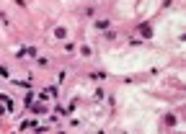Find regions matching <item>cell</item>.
<instances>
[{
	"instance_id": "cell-1",
	"label": "cell",
	"mask_w": 186,
	"mask_h": 134,
	"mask_svg": "<svg viewBox=\"0 0 186 134\" xmlns=\"http://www.w3.org/2000/svg\"><path fill=\"white\" fill-rule=\"evenodd\" d=\"M93 26H96V31H106V28L111 26V21H109V18H98Z\"/></svg>"
},
{
	"instance_id": "cell-2",
	"label": "cell",
	"mask_w": 186,
	"mask_h": 134,
	"mask_svg": "<svg viewBox=\"0 0 186 134\" xmlns=\"http://www.w3.org/2000/svg\"><path fill=\"white\" fill-rule=\"evenodd\" d=\"M34 114H47V106H41V103H34Z\"/></svg>"
},
{
	"instance_id": "cell-3",
	"label": "cell",
	"mask_w": 186,
	"mask_h": 134,
	"mask_svg": "<svg viewBox=\"0 0 186 134\" xmlns=\"http://www.w3.org/2000/svg\"><path fill=\"white\" fill-rule=\"evenodd\" d=\"M140 31L145 34V36H153V31H150V26H148V23H142V26H140Z\"/></svg>"
}]
</instances>
